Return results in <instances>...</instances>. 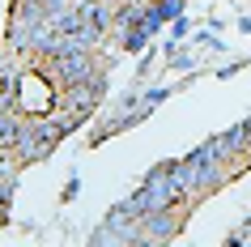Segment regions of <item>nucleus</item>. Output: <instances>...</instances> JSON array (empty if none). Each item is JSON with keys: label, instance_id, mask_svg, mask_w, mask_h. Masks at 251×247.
<instances>
[{"label": "nucleus", "instance_id": "nucleus-1", "mask_svg": "<svg viewBox=\"0 0 251 247\" xmlns=\"http://www.w3.org/2000/svg\"><path fill=\"white\" fill-rule=\"evenodd\" d=\"M106 90V68H98L90 81H77V85H64V94H60V107H64L68 115L85 119L90 115V107L98 103V94Z\"/></svg>", "mask_w": 251, "mask_h": 247}, {"label": "nucleus", "instance_id": "nucleus-2", "mask_svg": "<svg viewBox=\"0 0 251 247\" xmlns=\"http://www.w3.org/2000/svg\"><path fill=\"white\" fill-rule=\"evenodd\" d=\"M136 205H141V218L153 213V209H175L179 205V196H175V183H171V166L153 170L145 179V188L136 192Z\"/></svg>", "mask_w": 251, "mask_h": 247}, {"label": "nucleus", "instance_id": "nucleus-3", "mask_svg": "<svg viewBox=\"0 0 251 247\" xmlns=\"http://www.w3.org/2000/svg\"><path fill=\"white\" fill-rule=\"evenodd\" d=\"M179 230V205L175 209H153L136 221V243H166Z\"/></svg>", "mask_w": 251, "mask_h": 247}, {"label": "nucleus", "instance_id": "nucleus-4", "mask_svg": "<svg viewBox=\"0 0 251 247\" xmlns=\"http://www.w3.org/2000/svg\"><path fill=\"white\" fill-rule=\"evenodd\" d=\"M171 183H175V196H179V205H187L192 196H200V162L196 158H183V162H175L171 166Z\"/></svg>", "mask_w": 251, "mask_h": 247}, {"label": "nucleus", "instance_id": "nucleus-5", "mask_svg": "<svg viewBox=\"0 0 251 247\" xmlns=\"http://www.w3.org/2000/svg\"><path fill=\"white\" fill-rule=\"evenodd\" d=\"M47 149H51V141H47V137L39 132V124H22L13 154L22 158V162H39V158H47Z\"/></svg>", "mask_w": 251, "mask_h": 247}, {"label": "nucleus", "instance_id": "nucleus-6", "mask_svg": "<svg viewBox=\"0 0 251 247\" xmlns=\"http://www.w3.org/2000/svg\"><path fill=\"white\" fill-rule=\"evenodd\" d=\"M158 9H162V17H175L183 9V0H158Z\"/></svg>", "mask_w": 251, "mask_h": 247}, {"label": "nucleus", "instance_id": "nucleus-7", "mask_svg": "<svg viewBox=\"0 0 251 247\" xmlns=\"http://www.w3.org/2000/svg\"><path fill=\"white\" fill-rule=\"evenodd\" d=\"M247 128H251V124H247Z\"/></svg>", "mask_w": 251, "mask_h": 247}]
</instances>
